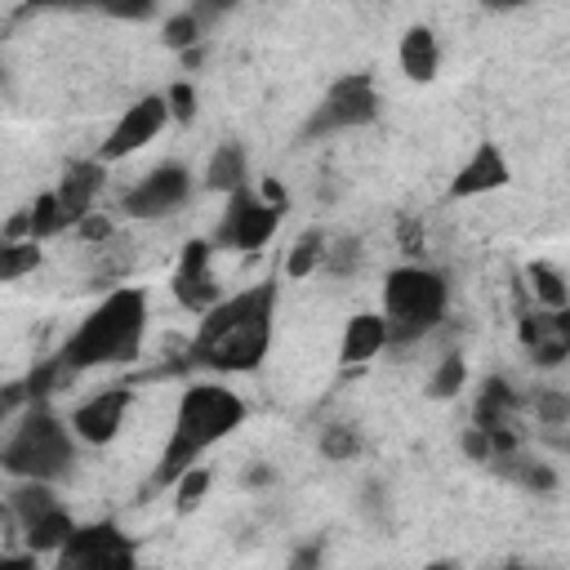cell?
<instances>
[{"label": "cell", "mask_w": 570, "mask_h": 570, "mask_svg": "<svg viewBox=\"0 0 570 570\" xmlns=\"http://www.w3.org/2000/svg\"><path fill=\"white\" fill-rule=\"evenodd\" d=\"M272 325H276V281L267 276L232 298H218L200 316L187 343V365L209 374H249L263 365L272 347Z\"/></svg>", "instance_id": "6da1fadb"}, {"label": "cell", "mask_w": 570, "mask_h": 570, "mask_svg": "<svg viewBox=\"0 0 570 570\" xmlns=\"http://www.w3.org/2000/svg\"><path fill=\"white\" fill-rule=\"evenodd\" d=\"M245 423V401L223 387V383H187L174 410V428L165 436V450L156 459L151 485L147 490H174L178 476L187 468H196V459L218 445L223 436H232Z\"/></svg>", "instance_id": "7a4b0ae2"}, {"label": "cell", "mask_w": 570, "mask_h": 570, "mask_svg": "<svg viewBox=\"0 0 570 570\" xmlns=\"http://www.w3.org/2000/svg\"><path fill=\"white\" fill-rule=\"evenodd\" d=\"M142 334H147V294L138 285H116L89 307V316L71 330L58 356L67 361L71 374L129 365L142 352Z\"/></svg>", "instance_id": "3957f363"}, {"label": "cell", "mask_w": 570, "mask_h": 570, "mask_svg": "<svg viewBox=\"0 0 570 570\" xmlns=\"http://www.w3.org/2000/svg\"><path fill=\"white\" fill-rule=\"evenodd\" d=\"M450 307V285L436 267L423 263H405L392 267L383 281V321H387V347L405 352L414 343H423Z\"/></svg>", "instance_id": "277c9868"}, {"label": "cell", "mask_w": 570, "mask_h": 570, "mask_svg": "<svg viewBox=\"0 0 570 570\" xmlns=\"http://www.w3.org/2000/svg\"><path fill=\"white\" fill-rule=\"evenodd\" d=\"M76 432L71 423H62L45 401H27L22 419L13 423V432L4 436V450H0V468L22 481V476H36V481H58L76 468Z\"/></svg>", "instance_id": "5b68a950"}, {"label": "cell", "mask_w": 570, "mask_h": 570, "mask_svg": "<svg viewBox=\"0 0 570 570\" xmlns=\"http://www.w3.org/2000/svg\"><path fill=\"white\" fill-rule=\"evenodd\" d=\"M285 205H289V196L281 191V183H263V191H254L249 183L236 187L227 196V209H223L214 236H209L214 249H245V254L249 249H263L276 236Z\"/></svg>", "instance_id": "8992f818"}, {"label": "cell", "mask_w": 570, "mask_h": 570, "mask_svg": "<svg viewBox=\"0 0 570 570\" xmlns=\"http://www.w3.org/2000/svg\"><path fill=\"white\" fill-rule=\"evenodd\" d=\"M379 116V89H374V76L370 71H347L338 76L325 98L312 107V116L303 120L298 129V142H316V138H330L338 129H361Z\"/></svg>", "instance_id": "52a82bcc"}, {"label": "cell", "mask_w": 570, "mask_h": 570, "mask_svg": "<svg viewBox=\"0 0 570 570\" xmlns=\"http://www.w3.org/2000/svg\"><path fill=\"white\" fill-rule=\"evenodd\" d=\"M138 561L129 534L116 525V521H89V525H76L71 539L58 548L53 566L58 570H129Z\"/></svg>", "instance_id": "ba28073f"}, {"label": "cell", "mask_w": 570, "mask_h": 570, "mask_svg": "<svg viewBox=\"0 0 570 570\" xmlns=\"http://www.w3.org/2000/svg\"><path fill=\"white\" fill-rule=\"evenodd\" d=\"M187 196H191V169H187L183 160H169V165H156L151 174H142V178L125 191L120 209H125L129 218H165V214L183 209Z\"/></svg>", "instance_id": "9c48e42d"}, {"label": "cell", "mask_w": 570, "mask_h": 570, "mask_svg": "<svg viewBox=\"0 0 570 570\" xmlns=\"http://www.w3.org/2000/svg\"><path fill=\"white\" fill-rule=\"evenodd\" d=\"M174 120V111H169V98L165 94H142L138 102H129L125 107V116L111 125V134L102 138V147H98V160H125V156H134L138 147H147L165 125Z\"/></svg>", "instance_id": "30bf717a"}, {"label": "cell", "mask_w": 570, "mask_h": 570, "mask_svg": "<svg viewBox=\"0 0 570 570\" xmlns=\"http://www.w3.org/2000/svg\"><path fill=\"white\" fill-rule=\"evenodd\" d=\"M209 258H214V240H187L178 249V263H174V276H169L174 298L196 316H205L218 303V281H214Z\"/></svg>", "instance_id": "8fae6325"}, {"label": "cell", "mask_w": 570, "mask_h": 570, "mask_svg": "<svg viewBox=\"0 0 570 570\" xmlns=\"http://www.w3.org/2000/svg\"><path fill=\"white\" fill-rule=\"evenodd\" d=\"M129 401H134V392H129V383H111V387H98L94 396H85L76 410H71V432L85 441V445H107L116 432H120V423H125V414H129Z\"/></svg>", "instance_id": "7c38bea8"}, {"label": "cell", "mask_w": 570, "mask_h": 570, "mask_svg": "<svg viewBox=\"0 0 570 570\" xmlns=\"http://www.w3.org/2000/svg\"><path fill=\"white\" fill-rule=\"evenodd\" d=\"M508 178H512V169H508V156L499 151V142H476V151L459 165V174L450 183V196L454 200L485 196V191H499Z\"/></svg>", "instance_id": "4fadbf2b"}, {"label": "cell", "mask_w": 570, "mask_h": 570, "mask_svg": "<svg viewBox=\"0 0 570 570\" xmlns=\"http://www.w3.org/2000/svg\"><path fill=\"white\" fill-rule=\"evenodd\" d=\"M102 183H107V160H98V156H94V160H76V165L62 169V178H58L53 191H58V200H62L71 227H76L80 218H89V209H94Z\"/></svg>", "instance_id": "5bb4252c"}, {"label": "cell", "mask_w": 570, "mask_h": 570, "mask_svg": "<svg viewBox=\"0 0 570 570\" xmlns=\"http://www.w3.org/2000/svg\"><path fill=\"white\" fill-rule=\"evenodd\" d=\"M387 347V321L383 312H356L343 325V343H338V361L343 365H365Z\"/></svg>", "instance_id": "9a60e30c"}, {"label": "cell", "mask_w": 570, "mask_h": 570, "mask_svg": "<svg viewBox=\"0 0 570 570\" xmlns=\"http://www.w3.org/2000/svg\"><path fill=\"white\" fill-rule=\"evenodd\" d=\"M396 58H401V71H405L414 85H428V80L436 76V67H441L436 31L423 27V22L405 27V36H401V45H396Z\"/></svg>", "instance_id": "2e32d148"}, {"label": "cell", "mask_w": 570, "mask_h": 570, "mask_svg": "<svg viewBox=\"0 0 570 570\" xmlns=\"http://www.w3.org/2000/svg\"><path fill=\"white\" fill-rule=\"evenodd\" d=\"M521 405L525 401L512 392L508 379H485L481 392H476V405H472V423H481V428H517Z\"/></svg>", "instance_id": "e0dca14e"}, {"label": "cell", "mask_w": 570, "mask_h": 570, "mask_svg": "<svg viewBox=\"0 0 570 570\" xmlns=\"http://www.w3.org/2000/svg\"><path fill=\"white\" fill-rule=\"evenodd\" d=\"M490 468H494L503 481H512L517 490H525V494H552V490H557V472H552L548 463L521 454V445L508 450V454H494Z\"/></svg>", "instance_id": "ac0fdd59"}, {"label": "cell", "mask_w": 570, "mask_h": 570, "mask_svg": "<svg viewBox=\"0 0 570 570\" xmlns=\"http://www.w3.org/2000/svg\"><path fill=\"white\" fill-rule=\"evenodd\" d=\"M249 183V165H245V147L240 142H218L214 151H209V160H205V187L209 191H223V196H232L236 187H245Z\"/></svg>", "instance_id": "d6986e66"}, {"label": "cell", "mask_w": 570, "mask_h": 570, "mask_svg": "<svg viewBox=\"0 0 570 570\" xmlns=\"http://www.w3.org/2000/svg\"><path fill=\"white\" fill-rule=\"evenodd\" d=\"M71 530H76L71 512H67L62 503H53V508H49V512H40L31 525H22V539H27L31 557H40V552H53V557H58V548L71 539Z\"/></svg>", "instance_id": "ffe728a7"}, {"label": "cell", "mask_w": 570, "mask_h": 570, "mask_svg": "<svg viewBox=\"0 0 570 570\" xmlns=\"http://www.w3.org/2000/svg\"><path fill=\"white\" fill-rule=\"evenodd\" d=\"M27 9H94L120 22H147L156 13V0H27Z\"/></svg>", "instance_id": "44dd1931"}, {"label": "cell", "mask_w": 570, "mask_h": 570, "mask_svg": "<svg viewBox=\"0 0 570 570\" xmlns=\"http://www.w3.org/2000/svg\"><path fill=\"white\" fill-rule=\"evenodd\" d=\"M325 249H330V236H325L321 227H307V232L294 240V249L285 254V276H289V281H303V276L321 272V267H325Z\"/></svg>", "instance_id": "7402d4cb"}, {"label": "cell", "mask_w": 570, "mask_h": 570, "mask_svg": "<svg viewBox=\"0 0 570 570\" xmlns=\"http://www.w3.org/2000/svg\"><path fill=\"white\" fill-rule=\"evenodd\" d=\"M27 227H31L36 240H49V236H58V232L71 227V218H67L58 191H40V196H36V205L27 209Z\"/></svg>", "instance_id": "603a6c76"}, {"label": "cell", "mask_w": 570, "mask_h": 570, "mask_svg": "<svg viewBox=\"0 0 570 570\" xmlns=\"http://www.w3.org/2000/svg\"><path fill=\"white\" fill-rule=\"evenodd\" d=\"M525 289L534 294V303L539 307H566L570 303V285H566V276L557 272V267H548V263H530L525 267Z\"/></svg>", "instance_id": "cb8c5ba5"}, {"label": "cell", "mask_w": 570, "mask_h": 570, "mask_svg": "<svg viewBox=\"0 0 570 570\" xmlns=\"http://www.w3.org/2000/svg\"><path fill=\"white\" fill-rule=\"evenodd\" d=\"M40 263V240L36 236H13L0 245V276L4 281H22L27 272H36Z\"/></svg>", "instance_id": "d4e9b609"}, {"label": "cell", "mask_w": 570, "mask_h": 570, "mask_svg": "<svg viewBox=\"0 0 570 570\" xmlns=\"http://www.w3.org/2000/svg\"><path fill=\"white\" fill-rule=\"evenodd\" d=\"M463 383H468V361H463L459 352H445V356L432 365V374H428V396L450 401L454 392H463Z\"/></svg>", "instance_id": "484cf974"}, {"label": "cell", "mask_w": 570, "mask_h": 570, "mask_svg": "<svg viewBox=\"0 0 570 570\" xmlns=\"http://www.w3.org/2000/svg\"><path fill=\"white\" fill-rule=\"evenodd\" d=\"M530 410L543 428H566L570 423V392L561 387H534L530 392Z\"/></svg>", "instance_id": "4316f807"}, {"label": "cell", "mask_w": 570, "mask_h": 570, "mask_svg": "<svg viewBox=\"0 0 570 570\" xmlns=\"http://www.w3.org/2000/svg\"><path fill=\"white\" fill-rule=\"evenodd\" d=\"M356 450H361V436L352 423H325L321 428V454L330 463H347V459H356Z\"/></svg>", "instance_id": "83f0119b"}, {"label": "cell", "mask_w": 570, "mask_h": 570, "mask_svg": "<svg viewBox=\"0 0 570 570\" xmlns=\"http://www.w3.org/2000/svg\"><path fill=\"white\" fill-rule=\"evenodd\" d=\"M356 267H361V240H356V236L330 240V249H325V272H330V276H352Z\"/></svg>", "instance_id": "f1b7e54d"}, {"label": "cell", "mask_w": 570, "mask_h": 570, "mask_svg": "<svg viewBox=\"0 0 570 570\" xmlns=\"http://www.w3.org/2000/svg\"><path fill=\"white\" fill-rule=\"evenodd\" d=\"M200 36H205V27L196 22V13H191V9L165 22V45H169V49H178V53L196 49V45H200Z\"/></svg>", "instance_id": "f546056e"}, {"label": "cell", "mask_w": 570, "mask_h": 570, "mask_svg": "<svg viewBox=\"0 0 570 570\" xmlns=\"http://www.w3.org/2000/svg\"><path fill=\"white\" fill-rule=\"evenodd\" d=\"M205 490H209V468H200V463L187 468V472L178 476V485H174V508H178V512H191Z\"/></svg>", "instance_id": "4dcf8cb0"}, {"label": "cell", "mask_w": 570, "mask_h": 570, "mask_svg": "<svg viewBox=\"0 0 570 570\" xmlns=\"http://www.w3.org/2000/svg\"><path fill=\"white\" fill-rule=\"evenodd\" d=\"M169 111H174V120L178 125H191L196 120V89L187 85V80H178V85H169Z\"/></svg>", "instance_id": "1f68e13d"}, {"label": "cell", "mask_w": 570, "mask_h": 570, "mask_svg": "<svg viewBox=\"0 0 570 570\" xmlns=\"http://www.w3.org/2000/svg\"><path fill=\"white\" fill-rule=\"evenodd\" d=\"M236 4H240V0H191L187 9H191V13H196V22L209 31V27H218Z\"/></svg>", "instance_id": "d6a6232c"}, {"label": "cell", "mask_w": 570, "mask_h": 570, "mask_svg": "<svg viewBox=\"0 0 570 570\" xmlns=\"http://www.w3.org/2000/svg\"><path fill=\"white\" fill-rule=\"evenodd\" d=\"M463 454L468 459H476V463H490V454H494V445H490V432L481 428V423H472V428H463Z\"/></svg>", "instance_id": "836d02e7"}, {"label": "cell", "mask_w": 570, "mask_h": 570, "mask_svg": "<svg viewBox=\"0 0 570 570\" xmlns=\"http://www.w3.org/2000/svg\"><path fill=\"white\" fill-rule=\"evenodd\" d=\"M396 240H401V249H405L410 258H419V254H423V245H428V240H423L419 218H401V223H396Z\"/></svg>", "instance_id": "e575fe53"}, {"label": "cell", "mask_w": 570, "mask_h": 570, "mask_svg": "<svg viewBox=\"0 0 570 570\" xmlns=\"http://www.w3.org/2000/svg\"><path fill=\"white\" fill-rule=\"evenodd\" d=\"M76 232H80V240H111V223H107L102 214L80 218V223H76Z\"/></svg>", "instance_id": "d590c367"}, {"label": "cell", "mask_w": 570, "mask_h": 570, "mask_svg": "<svg viewBox=\"0 0 570 570\" xmlns=\"http://www.w3.org/2000/svg\"><path fill=\"white\" fill-rule=\"evenodd\" d=\"M272 476H276V472H272L267 463H258V468H245V472H240V485H254V490H258V485H267Z\"/></svg>", "instance_id": "8d00e7d4"}, {"label": "cell", "mask_w": 570, "mask_h": 570, "mask_svg": "<svg viewBox=\"0 0 570 570\" xmlns=\"http://www.w3.org/2000/svg\"><path fill=\"white\" fill-rule=\"evenodd\" d=\"M485 9H494V13H508V9H521V4H530V0H481Z\"/></svg>", "instance_id": "74e56055"}, {"label": "cell", "mask_w": 570, "mask_h": 570, "mask_svg": "<svg viewBox=\"0 0 570 570\" xmlns=\"http://www.w3.org/2000/svg\"><path fill=\"white\" fill-rule=\"evenodd\" d=\"M312 561H321V548H303V552L294 557V566H312Z\"/></svg>", "instance_id": "f35d334b"}]
</instances>
